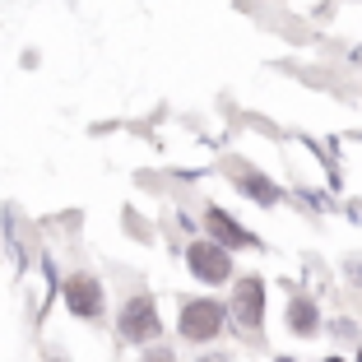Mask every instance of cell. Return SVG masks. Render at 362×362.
<instances>
[{
	"label": "cell",
	"instance_id": "cell-1",
	"mask_svg": "<svg viewBox=\"0 0 362 362\" xmlns=\"http://www.w3.org/2000/svg\"><path fill=\"white\" fill-rule=\"evenodd\" d=\"M163 325H158V307H153V298H130L126 307H121V334H126L130 344H144L153 339Z\"/></svg>",
	"mask_w": 362,
	"mask_h": 362
},
{
	"label": "cell",
	"instance_id": "cell-2",
	"mask_svg": "<svg viewBox=\"0 0 362 362\" xmlns=\"http://www.w3.org/2000/svg\"><path fill=\"white\" fill-rule=\"evenodd\" d=\"M218 330H223V307H218V302H186V307H181V334L191 344L214 339Z\"/></svg>",
	"mask_w": 362,
	"mask_h": 362
},
{
	"label": "cell",
	"instance_id": "cell-3",
	"mask_svg": "<svg viewBox=\"0 0 362 362\" xmlns=\"http://www.w3.org/2000/svg\"><path fill=\"white\" fill-rule=\"evenodd\" d=\"M233 316L242 330H260V320H265V288L260 279H242L233 293Z\"/></svg>",
	"mask_w": 362,
	"mask_h": 362
},
{
	"label": "cell",
	"instance_id": "cell-4",
	"mask_svg": "<svg viewBox=\"0 0 362 362\" xmlns=\"http://www.w3.org/2000/svg\"><path fill=\"white\" fill-rule=\"evenodd\" d=\"M186 260H191V269L204 279V284H223V279L233 274L228 251H223V246H214V242H195L191 251H186Z\"/></svg>",
	"mask_w": 362,
	"mask_h": 362
},
{
	"label": "cell",
	"instance_id": "cell-5",
	"mask_svg": "<svg viewBox=\"0 0 362 362\" xmlns=\"http://www.w3.org/2000/svg\"><path fill=\"white\" fill-rule=\"evenodd\" d=\"M65 302H70V311L84 316V320L103 316V288H98V279H88V274H75L70 284H65Z\"/></svg>",
	"mask_w": 362,
	"mask_h": 362
},
{
	"label": "cell",
	"instance_id": "cell-6",
	"mask_svg": "<svg viewBox=\"0 0 362 362\" xmlns=\"http://www.w3.org/2000/svg\"><path fill=\"white\" fill-rule=\"evenodd\" d=\"M204 223H209V233L218 237L223 246H251V233H242L223 209H204Z\"/></svg>",
	"mask_w": 362,
	"mask_h": 362
},
{
	"label": "cell",
	"instance_id": "cell-7",
	"mask_svg": "<svg viewBox=\"0 0 362 362\" xmlns=\"http://www.w3.org/2000/svg\"><path fill=\"white\" fill-rule=\"evenodd\" d=\"M288 320H293V330H298V334H316V302H311V298H298V302H293V307H288Z\"/></svg>",
	"mask_w": 362,
	"mask_h": 362
},
{
	"label": "cell",
	"instance_id": "cell-8",
	"mask_svg": "<svg viewBox=\"0 0 362 362\" xmlns=\"http://www.w3.org/2000/svg\"><path fill=\"white\" fill-rule=\"evenodd\" d=\"M237 186H242V191H251L260 204H274V200H279V191L269 186L265 177H256V172H242V177H237Z\"/></svg>",
	"mask_w": 362,
	"mask_h": 362
},
{
	"label": "cell",
	"instance_id": "cell-9",
	"mask_svg": "<svg viewBox=\"0 0 362 362\" xmlns=\"http://www.w3.org/2000/svg\"><path fill=\"white\" fill-rule=\"evenodd\" d=\"M144 362H172V353H163V349H153V353H149V358H144Z\"/></svg>",
	"mask_w": 362,
	"mask_h": 362
},
{
	"label": "cell",
	"instance_id": "cell-10",
	"mask_svg": "<svg viewBox=\"0 0 362 362\" xmlns=\"http://www.w3.org/2000/svg\"><path fill=\"white\" fill-rule=\"evenodd\" d=\"M200 362H228V358H200Z\"/></svg>",
	"mask_w": 362,
	"mask_h": 362
},
{
	"label": "cell",
	"instance_id": "cell-11",
	"mask_svg": "<svg viewBox=\"0 0 362 362\" xmlns=\"http://www.w3.org/2000/svg\"><path fill=\"white\" fill-rule=\"evenodd\" d=\"M330 362H344V358H330Z\"/></svg>",
	"mask_w": 362,
	"mask_h": 362
},
{
	"label": "cell",
	"instance_id": "cell-12",
	"mask_svg": "<svg viewBox=\"0 0 362 362\" xmlns=\"http://www.w3.org/2000/svg\"><path fill=\"white\" fill-rule=\"evenodd\" d=\"M358 362H362V353H358Z\"/></svg>",
	"mask_w": 362,
	"mask_h": 362
},
{
	"label": "cell",
	"instance_id": "cell-13",
	"mask_svg": "<svg viewBox=\"0 0 362 362\" xmlns=\"http://www.w3.org/2000/svg\"><path fill=\"white\" fill-rule=\"evenodd\" d=\"M284 362H288V358H284Z\"/></svg>",
	"mask_w": 362,
	"mask_h": 362
}]
</instances>
